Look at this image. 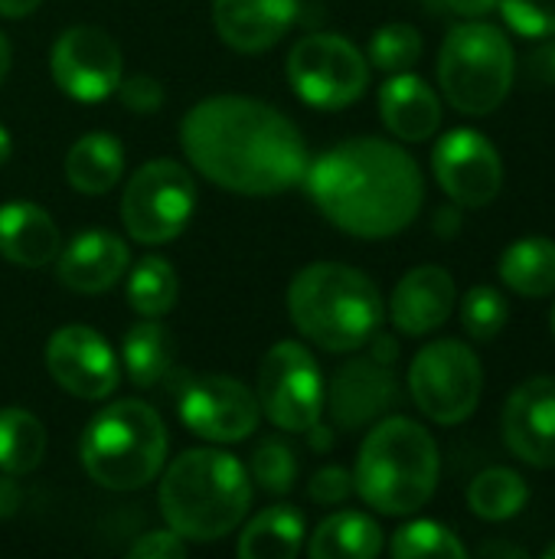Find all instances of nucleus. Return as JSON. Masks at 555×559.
<instances>
[{"instance_id": "1", "label": "nucleus", "mask_w": 555, "mask_h": 559, "mask_svg": "<svg viewBox=\"0 0 555 559\" xmlns=\"http://www.w3.org/2000/svg\"><path fill=\"white\" fill-rule=\"evenodd\" d=\"M180 144L203 177L245 197L285 193L307 170L301 131L278 108L242 95L200 102L180 124Z\"/></svg>"}, {"instance_id": "2", "label": "nucleus", "mask_w": 555, "mask_h": 559, "mask_svg": "<svg viewBox=\"0 0 555 559\" xmlns=\"http://www.w3.org/2000/svg\"><path fill=\"white\" fill-rule=\"evenodd\" d=\"M304 183L317 210L337 229L360 239L402 233L425 200L415 157L383 138H353L330 147L307 164Z\"/></svg>"}, {"instance_id": "3", "label": "nucleus", "mask_w": 555, "mask_h": 559, "mask_svg": "<svg viewBox=\"0 0 555 559\" xmlns=\"http://www.w3.org/2000/svg\"><path fill=\"white\" fill-rule=\"evenodd\" d=\"M252 504L245 465L219 449L183 452L160 481V511L173 534L193 544L232 534Z\"/></svg>"}, {"instance_id": "4", "label": "nucleus", "mask_w": 555, "mask_h": 559, "mask_svg": "<svg viewBox=\"0 0 555 559\" xmlns=\"http://www.w3.org/2000/svg\"><path fill=\"white\" fill-rule=\"evenodd\" d=\"M438 472L442 459L432 432L409 416H389L366 436L353 488L373 511L386 518H409L432 501Z\"/></svg>"}, {"instance_id": "5", "label": "nucleus", "mask_w": 555, "mask_h": 559, "mask_svg": "<svg viewBox=\"0 0 555 559\" xmlns=\"http://www.w3.org/2000/svg\"><path fill=\"white\" fill-rule=\"evenodd\" d=\"M294 328L330 354L360 350L383 324L379 288L353 265L314 262L288 288Z\"/></svg>"}, {"instance_id": "6", "label": "nucleus", "mask_w": 555, "mask_h": 559, "mask_svg": "<svg viewBox=\"0 0 555 559\" xmlns=\"http://www.w3.org/2000/svg\"><path fill=\"white\" fill-rule=\"evenodd\" d=\"M167 459V429L157 409L137 400L105 406L82 436V465L108 491L150 485Z\"/></svg>"}, {"instance_id": "7", "label": "nucleus", "mask_w": 555, "mask_h": 559, "mask_svg": "<svg viewBox=\"0 0 555 559\" xmlns=\"http://www.w3.org/2000/svg\"><path fill=\"white\" fill-rule=\"evenodd\" d=\"M438 85L464 115H491L514 85V46L494 23L455 26L438 52Z\"/></svg>"}, {"instance_id": "8", "label": "nucleus", "mask_w": 555, "mask_h": 559, "mask_svg": "<svg viewBox=\"0 0 555 559\" xmlns=\"http://www.w3.org/2000/svg\"><path fill=\"white\" fill-rule=\"evenodd\" d=\"M409 390L415 406L438 426L464 423L484 393V367L461 341H435L422 347L409 367Z\"/></svg>"}, {"instance_id": "9", "label": "nucleus", "mask_w": 555, "mask_h": 559, "mask_svg": "<svg viewBox=\"0 0 555 559\" xmlns=\"http://www.w3.org/2000/svg\"><path fill=\"white\" fill-rule=\"evenodd\" d=\"M196 206V183L190 170L177 160H147L124 187L121 219L124 229L144 242L160 246L177 239Z\"/></svg>"}, {"instance_id": "10", "label": "nucleus", "mask_w": 555, "mask_h": 559, "mask_svg": "<svg viewBox=\"0 0 555 559\" xmlns=\"http://www.w3.org/2000/svg\"><path fill=\"white\" fill-rule=\"evenodd\" d=\"M288 79L294 92L314 108H347L370 85L366 56L337 33H314L294 43L288 56Z\"/></svg>"}, {"instance_id": "11", "label": "nucleus", "mask_w": 555, "mask_h": 559, "mask_svg": "<svg viewBox=\"0 0 555 559\" xmlns=\"http://www.w3.org/2000/svg\"><path fill=\"white\" fill-rule=\"evenodd\" d=\"M258 406L285 432H307L324 413V380L311 350L298 341L275 344L258 370Z\"/></svg>"}, {"instance_id": "12", "label": "nucleus", "mask_w": 555, "mask_h": 559, "mask_svg": "<svg viewBox=\"0 0 555 559\" xmlns=\"http://www.w3.org/2000/svg\"><path fill=\"white\" fill-rule=\"evenodd\" d=\"M262 416L258 396L232 377H193L180 390V419L206 442H242Z\"/></svg>"}, {"instance_id": "13", "label": "nucleus", "mask_w": 555, "mask_h": 559, "mask_svg": "<svg viewBox=\"0 0 555 559\" xmlns=\"http://www.w3.org/2000/svg\"><path fill=\"white\" fill-rule=\"evenodd\" d=\"M49 69L56 85L75 102H101L118 92L121 82V49L98 26H69L49 56Z\"/></svg>"}, {"instance_id": "14", "label": "nucleus", "mask_w": 555, "mask_h": 559, "mask_svg": "<svg viewBox=\"0 0 555 559\" xmlns=\"http://www.w3.org/2000/svg\"><path fill=\"white\" fill-rule=\"evenodd\" d=\"M432 167L442 183V190L458 203L481 210L497 200L504 187V164L497 147L474 128H455L448 131L435 151Z\"/></svg>"}, {"instance_id": "15", "label": "nucleus", "mask_w": 555, "mask_h": 559, "mask_svg": "<svg viewBox=\"0 0 555 559\" xmlns=\"http://www.w3.org/2000/svg\"><path fill=\"white\" fill-rule=\"evenodd\" d=\"M49 377L79 400H105L118 386V360L108 341L85 328H59L46 344Z\"/></svg>"}, {"instance_id": "16", "label": "nucleus", "mask_w": 555, "mask_h": 559, "mask_svg": "<svg viewBox=\"0 0 555 559\" xmlns=\"http://www.w3.org/2000/svg\"><path fill=\"white\" fill-rule=\"evenodd\" d=\"M504 442L520 462L555 468V377H533L510 393L504 406Z\"/></svg>"}, {"instance_id": "17", "label": "nucleus", "mask_w": 555, "mask_h": 559, "mask_svg": "<svg viewBox=\"0 0 555 559\" xmlns=\"http://www.w3.org/2000/svg\"><path fill=\"white\" fill-rule=\"evenodd\" d=\"M399 403V383L386 364L370 360H350L343 364L327 390V409L337 429H363L386 416Z\"/></svg>"}, {"instance_id": "18", "label": "nucleus", "mask_w": 555, "mask_h": 559, "mask_svg": "<svg viewBox=\"0 0 555 559\" xmlns=\"http://www.w3.org/2000/svg\"><path fill=\"white\" fill-rule=\"evenodd\" d=\"M455 298V278L442 265H419L399 278L389 298V314L402 334L425 337L451 318Z\"/></svg>"}, {"instance_id": "19", "label": "nucleus", "mask_w": 555, "mask_h": 559, "mask_svg": "<svg viewBox=\"0 0 555 559\" xmlns=\"http://www.w3.org/2000/svg\"><path fill=\"white\" fill-rule=\"evenodd\" d=\"M301 0H213V23L226 46L262 52L294 23Z\"/></svg>"}, {"instance_id": "20", "label": "nucleus", "mask_w": 555, "mask_h": 559, "mask_svg": "<svg viewBox=\"0 0 555 559\" xmlns=\"http://www.w3.org/2000/svg\"><path fill=\"white\" fill-rule=\"evenodd\" d=\"M128 246L114 233L88 229L75 236L65 249H59L56 275L65 288L82 295H98L111 288L128 269Z\"/></svg>"}, {"instance_id": "21", "label": "nucleus", "mask_w": 555, "mask_h": 559, "mask_svg": "<svg viewBox=\"0 0 555 559\" xmlns=\"http://www.w3.org/2000/svg\"><path fill=\"white\" fill-rule=\"evenodd\" d=\"M379 115L399 141L419 144L438 131L442 102L425 79L412 72H393V79L379 88Z\"/></svg>"}, {"instance_id": "22", "label": "nucleus", "mask_w": 555, "mask_h": 559, "mask_svg": "<svg viewBox=\"0 0 555 559\" xmlns=\"http://www.w3.org/2000/svg\"><path fill=\"white\" fill-rule=\"evenodd\" d=\"M62 249L52 216L36 203L0 206V255L23 269L49 265Z\"/></svg>"}, {"instance_id": "23", "label": "nucleus", "mask_w": 555, "mask_h": 559, "mask_svg": "<svg viewBox=\"0 0 555 559\" xmlns=\"http://www.w3.org/2000/svg\"><path fill=\"white\" fill-rule=\"evenodd\" d=\"M121 170H124V151L118 138L105 131L79 138L65 154V177L85 197L108 193L121 180Z\"/></svg>"}, {"instance_id": "24", "label": "nucleus", "mask_w": 555, "mask_h": 559, "mask_svg": "<svg viewBox=\"0 0 555 559\" xmlns=\"http://www.w3.org/2000/svg\"><path fill=\"white\" fill-rule=\"evenodd\" d=\"M383 550V531L360 511H340L327 518L307 544L311 559H373Z\"/></svg>"}, {"instance_id": "25", "label": "nucleus", "mask_w": 555, "mask_h": 559, "mask_svg": "<svg viewBox=\"0 0 555 559\" xmlns=\"http://www.w3.org/2000/svg\"><path fill=\"white\" fill-rule=\"evenodd\" d=\"M500 278L510 292L523 298L555 295V239L527 236L507 246L500 255Z\"/></svg>"}, {"instance_id": "26", "label": "nucleus", "mask_w": 555, "mask_h": 559, "mask_svg": "<svg viewBox=\"0 0 555 559\" xmlns=\"http://www.w3.org/2000/svg\"><path fill=\"white\" fill-rule=\"evenodd\" d=\"M304 544V518L291 504L265 508L249 521L239 540L242 559H291Z\"/></svg>"}, {"instance_id": "27", "label": "nucleus", "mask_w": 555, "mask_h": 559, "mask_svg": "<svg viewBox=\"0 0 555 559\" xmlns=\"http://www.w3.org/2000/svg\"><path fill=\"white\" fill-rule=\"evenodd\" d=\"M173 337L164 324H157L154 318L134 324L128 334H124V347H121V357H124V370L131 377V383L137 386H154L160 383L170 367H173Z\"/></svg>"}, {"instance_id": "28", "label": "nucleus", "mask_w": 555, "mask_h": 559, "mask_svg": "<svg viewBox=\"0 0 555 559\" xmlns=\"http://www.w3.org/2000/svg\"><path fill=\"white\" fill-rule=\"evenodd\" d=\"M527 501H530V488L514 468H487L468 488L471 514L491 524H504L517 518L527 508Z\"/></svg>"}, {"instance_id": "29", "label": "nucleus", "mask_w": 555, "mask_h": 559, "mask_svg": "<svg viewBox=\"0 0 555 559\" xmlns=\"http://www.w3.org/2000/svg\"><path fill=\"white\" fill-rule=\"evenodd\" d=\"M46 455V429L26 409H0V472L26 475Z\"/></svg>"}, {"instance_id": "30", "label": "nucleus", "mask_w": 555, "mask_h": 559, "mask_svg": "<svg viewBox=\"0 0 555 559\" xmlns=\"http://www.w3.org/2000/svg\"><path fill=\"white\" fill-rule=\"evenodd\" d=\"M180 278L173 265L160 255H144L128 278V305L141 318H160L177 305Z\"/></svg>"}, {"instance_id": "31", "label": "nucleus", "mask_w": 555, "mask_h": 559, "mask_svg": "<svg viewBox=\"0 0 555 559\" xmlns=\"http://www.w3.org/2000/svg\"><path fill=\"white\" fill-rule=\"evenodd\" d=\"M389 554L396 559H464L468 547L438 521H412L396 531Z\"/></svg>"}, {"instance_id": "32", "label": "nucleus", "mask_w": 555, "mask_h": 559, "mask_svg": "<svg viewBox=\"0 0 555 559\" xmlns=\"http://www.w3.org/2000/svg\"><path fill=\"white\" fill-rule=\"evenodd\" d=\"M422 59V33L412 23H386L370 39V62L383 72H409Z\"/></svg>"}, {"instance_id": "33", "label": "nucleus", "mask_w": 555, "mask_h": 559, "mask_svg": "<svg viewBox=\"0 0 555 559\" xmlns=\"http://www.w3.org/2000/svg\"><path fill=\"white\" fill-rule=\"evenodd\" d=\"M507 318H510V305L504 292L491 285H474L461 301V321L474 341H494L504 331Z\"/></svg>"}, {"instance_id": "34", "label": "nucleus", "mask_w": 555, "mask_h": 559, "mask_svg": "<svg viewBox=\"0 0 555 559\" xmlns=\"http://www.w3.org/2000/svg\"><path fill=\"white\" fill-rule=\"evenodd\" d=\"M294 478H298L294 452L278 439H265L252 455V481L268 495H288L294 488Z\"/></svg>"}, {"instance_id": "35", "label": "nucleus", "mask_w": 555, "mask_h": 559, "mask_svg": "<svg viewBox=\"0 0 555 559\" xmlns=\"http://www.w3.org/2000/svg\"><path fill=\"white\" fill-rule=\"evenodd\" d=\"M497 10L504 13L507 26L527 39L555 36V0H500Z\"/></svg>"}, {"instance_id": "36", "label": "nucleus", "mask_w": 555, "mask_h": 559, "mask_svg": "<svg viewBox=\"0 0 555 559\" xmlns=\"http://www.w3.org/2000/svg\"><path fill=\"white\" fill-rule=\"evenodd\" d=\"M307 495L317 504H343L353 495V475L347 468H340V465H327V468L314 472V478L307 485Z\"/></svg>"}, {"instance_id": "37", "label": "nucleus", "mask_w": 555, "mask_h": 559, "mask_svg": "<svg viewBox=\"0 0 555 559\" xmlns=\"http://www.w3.org/2000/svg\"><path fill=\"white\" fill-rule=\"evenodd\" d=\"M118 95L124 102V108L131 111H141V115H150L164 105V85L150 75H131V79H121L118 82Z\"/></svg>"}, {"instance_id": "38", "label": "nucleus", "mask_w": 555, "mask_h": 559, "mask_svg": "<svg viewBox=\"0 0 555 559\" xmlns=\"http://www.w3.org/2000/svg\"><path fill=\"white\" fill-rule=\"evenodd\" d=\"M128 554L137 559H177L186 554V540L173 531H150Z\"/></svg>"}, {"instance_id": "39", "label": "nucleus", "mask_w": 555, "mask_h": 559, "mask_svg": "<svg viewBox=\"0 0 555 559\" xmlns=\"http://www.w3.org/2000/svg\"><path fill=\"white\" fill-rule=\"evenodd\" d=\"M530 72H533V79H540L546 85H555V39L546 43V46H540L530 56Z\"/></svg>"}, {"instance_id": "40", "label": "nucleus", "mask_w": 555, "mask_h": 559, "mask_svg": "<svg viewBox=\"0 0 555 559\" xmlns=\"http://www.w3.org/2000/svg\"><path fill=\"white\" fill-rule=\"evenodd\" d=\"M497 3L500 0H442V10L458 13V16H468V20H481L487 13H494Z\"/></svg>"}, {"instance_id": "41", "label": "nucleus", "mask_w": 555, "mask_h": 559, "mask_svg": "<svg viewBox=\"0 0 555 559\" xmlns=\"http://www.w3.org/2000/svg\"><path fill=\"white\" fill-rule=\"evenodd\" d=\"M20 504H23V491H20V485L13 481V475H0V521H10L16 511H20Z\"/></svg>"}, {"instance_id": "42", "label": "nucleus", "mask_w": 555, "mask_h": 559, "mask_svg": "<svg viewBox=\"0 0 555 559\" xmlns=\"http://www.w3.org/2000/svg\"><path fill=\"white\" fill-rule=\"evenodd\" d=\"M432 229H435L438 236H445V239L458 236V233H461V213H458L455 206H442V210L435 213V223H432Z\"/></svg>"}, {"instance_id": "43", "label": "nucleus", "mask_w": 555, "mask_h": 559, "mask_svg": "<svg viewBox=\"0 0 555 559\" xmlns=\"http://www.w3.org/2000/svg\"><path fill=\"white\" fill-rule=\"evenodd\" d=\"M370 341H373V354H370V357H373L376 364L393 367V364L399 360V344H396L393 337H386V334H373Z\"/></svg>"}, {"instance_id": "44", "label": "nucleus", "mask_w": 555, "mask_h": 559, "mask_svg": "<svg viewBox=\"0 0 555 559\" xmlns=\"http://www.w3.org/2000/svg\"><path fill=\"white\" fill-rule=\"evenodd\" d=\"M478 557H520V559H527L530 554L523 550V547H517V544H507V540H491V544H481L478 547Z\"/></svg>"}, {"instance_id": "45", "label": "nucleus", "mask_w": 555, "mask_h": 559, "mask_svg": "<svg viewBox=\"0 0 555 559\" xmlns=\"http://www.w3.org/2000/svg\"><path fill=\"white\" fill-rule=\"evenodd\" d=\"M36 7H39V0H0V16L20 20V16H29Z\"/></svg>"}, {"instance_id": "46", "label": "nucleus", "mask_w": 555, "mask_h": 559, "mask_svg": "<svg viewBox=\"0 0 555 559\" xmlns=\"http://www.w3.org/2000/svg\"><path fill=\"white\" fill-rule=\"evenodd\" d=\"M307 439H311V449H317V452H327V449L334 445V429H327V426L314 423V426L307 429Z\"/></svg>"}, {"instance_id": "47", "label": "nucleus", "mask_w": 555, "mask_h": 559, "mask_svg": "<svg viewBox=\"0 0 555 559\" xmlns=\"http://www.w3.org/2000/svg\"><path fill=\"white\" fill-rule=\"evenodd\" d=\"M7 69H10V43H7V36L0 33V82L7 79Z\"/></svg>"}, {"instance_id": "48", "label": "nucleus", "mask_w": 555, "mask_h": 559, "mask_svg": "<svg viewBox=\"0 0 555 559\" xmlns=\"http://www.w3.org/2000/svg\"><path fill=\"white\" fill-rule=\"evenodd\" d=\"M10 160V131L7 128H0V167Z\"/></svg>"}, {"instance_id": "49", "label": "nucleus", "mask_w": 555, "mask_h": 559, "mask_svg": "<svg viewBox=\"0 0 555 559\" xmlns=\"http://www.w3.org/2000/svg\"><path fill=\"white\" fill-rule=\"evenodd\" d=\"M546 557L555 559V544H550V550H546Z\"/></svg>"}, {"instance_id": "50", "label": "nucleus", "mask_w": 555, "mask_h": 559, "mask_svg": "<svg viewBox=\"0 0 555 559\" xmlns=\"http://www.w3.org/2000/svg\"><path fill=\"white\" fill-rule=\"evenodd\" d=\"M550 324H553V337H555V305H553V318H550Z\"/></svg>"}]
</instances>
